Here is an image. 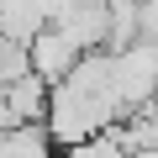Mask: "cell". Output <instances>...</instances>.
I'll return each mask as SVG.
<instances>
[{
  "label": "cell",
  "instance_id": "cell-1",
  "mask_svg": "<svg viewBox=\"0 0 158 158\" xmlns=\"http://www.w3.org/2000/svg\"><path fill=\"white\" fill-rule=\"evenodd\" d=\"M79 58H85V53H79L58 27H42V32L27 42V63H32V74L42 79L48 90H53V85H63V79L74 74V63H79Z\"/></svg>",
  "mask_w": 158,
  "mask_h": 158
},
{
  "label": "cell",
  "instance_id": "cell-2",
  "mask_svg": "<svg viewBox=\"0 0 158 158\" xmlns=\"http://www.w3.org/2000/svg\"><path fill=\"white\" fill-rule=\"evenodd\" d=\"M0 100H6V111H11L16 127H42V116H48V85H42L37 74L6 85V90H0Z\"/></svg>",
  "mask_w": 158,
  "mask_h": 158
}]
</instances>
